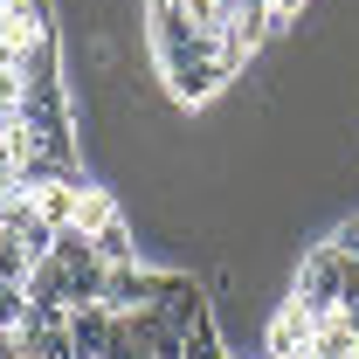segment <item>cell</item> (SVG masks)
<instances>
[{"label":"cell","mask_w":359,"mask_h":359,"mask_svg":"<svg viewBox=\"0 0 359 359\" xmlns=\"http://www.w3.org/2000/svg\"><path fill=\"white\" fill-rule=\"evenodd\" d=\"M318 346V318L297 304V297H283V304H269V325H263V359H311Z\"/></svg>","instance_id":"1"},{"label":"cell","mask_w":359,"mask_h":359,"mask_svg":"<svg viewBox=\"0 0 359 359\" xmlns=\"http://www.w3.org/2000/svg\"><path fill=\"white\" fill-rule=\"evenodd\" d=\"M111 339H118V311H104V304H69V346H76V359H104Z\"/></svg>","instance_id":"2"},{"label":"cell","mask_w":359,"mask_h":359,"mask_svg":"<svg viewBox=\"0 0 359 359\" xmlns=\"http://www.w3.org/2000/svg\"><path fill=\"white\" fill-rule=\"evenodd\" d=\"M90 242H97V263H104V269H125V263H145V256H138V228L125 222V215H118V222H111V228H97Z\"/></svg>","instance_id":"3"},{"label":"cell","mask_w":359,"mask_h":359,"mask_svg":"<svg viewBox=\"0 0 359 359\" xmlns=\"http://www.w3.org/2000/svg\"><path fill=\"white\" fill-rule=\"evenodd\" d=\"M76 194H83L76 180H55V187H35L28 201H35V215H42L48 228H69V222H76Z\"/></svg>","instance_id":"4"},{"label":"cell","mask_w":359,"mask_h":359,"mask_svg":"<svg viewBox=\"0 0 359 359\" xmlns=\"http://www.w3.org/2000/svg\"><path fill=\"white\" fill-rule=\"evenodd\" d=\"M48 256H55L62 269H104V263H97V242H90V235H83L76 222H69V228H55V242H48Z\"/></svg>","instance_id":"5"},{"label":"cell","mask_w":359,"mask_h":359,"mask_svg":"<svg viewBox=\"0 0 359 359\" xmlns=\"http://www.w3.org/2000/svg\"><path fill=\"white\" fill-rule=\"evenodd\" d=\"M311 359H359V332L346 325V318H325V325H318Z\"/></svg>","instance_id":"6"},{"label":"cell","mask_w":359,"mask_h":359,"mask_svg":"<svg viewBox=\"0 0 359 359\" xmlns=\"http://www.w3.org/2000/svg\"><path fill=\"white\" fill-rule=\"evenodd\" d=\"M35 263H42V256H35L14 228H0V283H28V269H35Z\"/></svg>","instance_id":"7"},{"label":"cell","mask_w":359,"mask_h":359,"mask_svg":"<svg viewBox=\"0 0 359 359\" xmlns=\"http://www.w3.org/2000/svg\"><path fill=\"white\" fill-rule=\"evenodd\" d=\"M28 325V283H0V332Z\"/></svg>","instance_id":"8"},{"label":"cell","mask_w":359,"mask_h":359,"mask_svg":"<svg viewBox=\"0 0 359 359\" xmlns=\"http://www.w3.org/2000/svg\"><path fill=\"white\" fill-rule=\"evenodd\" d=\"M28 353L35 359H76V346H69V332H28Z\"/></svg>","instance_id":"9"},{"label":"cell","mask_w":359,"mask_h":359,"mask_svg":"<svg viewBox=\"0 0 359 359\" xmlns=\"http://www.w3.org/2000/svg\"><path fill=\"white\" fill-rule=\"evenodd\" d=\"M332 242H339V249H346V256L359 263V215H346V222L332 228Z\"/></svg>","instance_id":"10"},{"label":"cell","mask_w":359,"mask_h":359,"mask_svg":"<svg viewBox=\"0 0 359 359\" xmlns=\"http://www.w3.org/2000/svg\"><path fill=\"white\" fill-rule=\"evenodd\" d=\"M0 359H35L28 353V332H0Z\"/></svg>","instance_id":"11"},{"label":"cell","mask_w":359,"mask_h":359,"mask_svg":"<svg viewBox=\"0 0 359 359\" xmlns=\"http://www.w3.org/2000/svg\"><path fill=\"white\" fill-rule=\"evenodd\" d=\"M0 14H7V0H0Z\"/></svg>","instance_id":"12"}]
</instances>
